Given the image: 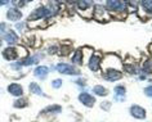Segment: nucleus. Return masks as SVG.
Listing matches in <instances>:
<instances>
[{
	"label": "nucleus",
	"mask_w": 152,
	"mask_h": 122,
	"mask_svg": "<svg viewBox=\"0 0 152 122\" xmlns=\"http://www.w3.org/2000/svg\"><path fill=\"white\" fill-rule=\"evenodd\" d=\"M56 68H57V71L63 75H79L80 73V70H77L76 67L70 66V64H67V63H61Z\"/></svg>",
	"instance_id": "nucleus-2"
},
{
	"label": "nucleus",
	"mask_w": 152,
	"mask_h": 122,
	"mask_svg": "<svg viewBox=\"0 0 152 122\" xmlns=\"http://www.w3.org/2000/svg\"><path fill=\"white\" fill-rule=\"evenodd\" d=\"M125 70H126L129 73H137V72H138V68H137L135 66H130V64H125Z\"/></svg>",
	"instance_id": "nucleus-23"
},
{
	"label": "nucleus",
	"mask_w": 152,
	"mask_h": 122,
	"mask_svg": "<svg viewBox=\"0 0 152 122\" xmlns=\"http://www.w3.org/2000/svg\"><path fill=\"white\" fill-rule=\"evenodd\" d=\"M108 10H113V12H120V10L125 9V3L124 1H117V0H111V1L106 3Z\"/></svg>",
	"instance_id": "nucleus-3"
},
{
	"label": "nucleus",
	"mask_w": 152,
	"mask_h": 122,
	"mask_svg": "<svg viewBox=\"0 0 152 122\" xmlns=\"http://www.w3.org/2000/svg\"><path fill=\"white\" fill-rule=\"evenodd\" d=\"M7 17H8L9 21H20L22 17V13L16 8H10L7 13Z\"/></svg>",
	"instance_id": "nucleus-9"
},
{
	"label": "nucleus",
	"mask_w": 152,
	"mask_h": 122,
	"mask_svg": "<svg viewBox=\"0 0 152 122\" xmlns=\"http://www.w3.org/2000/svg\"><path fill=\"white\" fill-rule=\"evenodd\" d=\"M18 49L20 48H7L4 52H3V57L7 59V60H13V59H17L20 54H18Z\"/></svg>",
	"instance_id": "nucleus-4"
},
{
	"label": "nucleus",
	"mask_w": 152,
	"mask_h": 122,
	"mask_svg": "<svg viewBox=\"0 0 152 122\" xmlns=\"http://www.w3.org/2000/svg\"><path fill=\"white\" fill-rule=\"evenodd\" d=\"M79 100H80L83 104L86 105V107H93L94 103H96L94 97H92V95L88 94V93H83V94L79 95Z\"/></svg>",
	"instance_id": "nucleus-5"
},
{
	"label": "nucleus",
	"mask_w": 152,
	"mask_h": 122,
	"mask_svg": "<svg viewBox=\"0 0 152 122\" xmlns=\"http://www.w3.org/2000/svg\"><path fill=\"white\" fill-rule=\"evenodd\" d=\"M30 90H31V93H34V94L44 95V93L41 91V87L37 86V84H35V82H31V84H30Z\"/></svg>",
	"instance_id": "nucleus-17"
},
{
	"label": "nucleus",
	"mask_w": 152,
	"mask_h": 122,
	"mask_svg": "<svg viewBox=\"0 0 152 122\" xmlns=\"http://www.w3.org/2000/svg\"><path fill=\"white\" fill-rule=\"evenodd\" d=\"M76 5H77V9L79 10H86V9H90V7H92V3L89 1H79L76 3Z\"/></svg>",
	"instance_id": "nucleus-18"
},
{
	"label": "nucleus",
	"mask_w": 152,
	"mask_h": 122,
	"mask_svg": "<svg viewBox=\"0 0 152 122\" xmlns=\"http://www.w3.org/2000/svg\"><path fill=\"white\" fill-rule=\"evenodd\" d=\"M99 66H101V57L99 55H94L89 59V68L92 71H98L99 70Z\"/></svg>",
	"instance_id": "nucleus-10"
},
{
	"label": "nucleus",
	"mask_w": 152,
	"mask_h": 122,
	"mask_svg": "<svg viewBox=\"0 0 152 122\" xmlns=\"http://www.w3.org/2000/svg\"><path fill=\"white\" fill-rule=\"evenodd\" d=\"M93 91H94V93H96L97 95H101V97H106V95L108 94L107 89H106V87H103V86H101V85L94 86V87H93Z\"/></svg>",
	"instance_id": "nucleus-15"
},
{
	"label": "nucleus",
	"mask_w": 152,
	"mask_h": 122,
	"mask_svg": "<svg viewBox=\"0 0 152 122\" xmlns=\"http://www.w3.org/2000/svg\"><path fill=\"white\" fill-rule=\"evenodd\" d=\"M59 110H61V107L59 105H50V107H48V108H45L44 112L49 113V112H59Z\"/></svg>",
	"instance_id": "nucleus-22"
},
{
	"label": "nucleus",
	"mask_w": 152,
	"mask_h": 122,
	"mask_svg": "<svg viewBox=\"0 0 152 122\" xmlns=\"http://www.w3.org/2000/svg\"><path fill=\"white\" fill-rule=\"evenodd\" d=\"M4 39H5V41L8 44H16L18 41V36H17V33L14 31H12V30H8V31L4 33Z\"/></svg>",
	"instance_id": "nucleus-11"
},
{
	"label": "nucleus",
	"mask_w": 152,
	"mask_h": 122,
	"mask_svg": "<svg viewBox=\"0 0 152 122\" xmlns=\"http://www.w3.org/2000/svg\"><path fill=\"white\" fill-rule=\"evenodd\" d=\"M48 72L49 70L45 66H40V67H36L35 68V71H34V73H35L36 77H39L41 80H44L45 77H47V75H48Z\"/></svg>",
	"instance_id": "nucleus-12"
},
{
	"label": "nucleus",
	"mask_w": 152,
	"mask_h": 122,
	"mask_svg": "<svg viewBox=\"0 0 152 122\" xmlns=\"http://www.w3.org/2000/svg\"><path fill=\"white\" fill-rule=\"evenodd\" d=\"M121 72L120 71H116V70H110V71H106L104 73V78L107 81H117V80L121 78Z\"/></svg>",
	"instance_id": "nucleus-7"
},
{
	"label": "nucleus",
	"mask_w": 152,
	"mask_h": 122,
	"mask_svg": "<svg viewBox=\"0 0 152 122\" xmlns=\"http://www.w3.org/2000/svg\"><path fill=\"white\" fill-rule=\"evenodd\" d=\"M143 71L146 72V73H150V72H152V60L148 59L146 63L143 64Z\"/></svg>",
	"instance_id": "nucleus-21"
},
{
	"label": "nucleus",
	"mask_w": 152,
	"mask_h": 122,
	"mask_svg": "<svg viewBox=\"0 0 152 122\" xmlns=\"http://www.w3.org/2000/svg\"><path fill=\"white\" fill-rule=\"evenodd\" d=\"M101 107H102V108H103L104 110H107L110 107H111V103H110V102H104V103H102V104H101Z\"/></svg>",
	"instance_id": "nucleus-26"
},
{
	"label": "nucleus",
	"mask_w": 152,
	"mask_h": 122,
	"mask_svg": "<svg viewBox=\"0 0 152 122\" xmlns=\"http://www.w3.org/2000/svg\"><path fill=\"white\" fill-rule=\"evenodd\" d=\"M26 105H27V99H18V100L14 102V107L16 108H23Z\"/></svg>",
	"instance_id": "nucleus-20"
},
{
	"label": "nucleus",
	"mask_w": 152,
	"mask_h": 122,
	"mask_svg": "<svg viewBox=\"0 0 152 122\" xmlns=\"http://www.w3.org/2000/svg\"><path fill=\"white\" fill-rule=\"evenodd\" d=\"M72 63H75V64H81V63H83V54H81V50H76L75 55L72 57Z\"/></svg>",
	"instance_id": "nucleus-16"
},
{
	"label": "nucleus",
	"mask_w": 152,
	"mask_h": 122,
	"mask_svg": "<svg viewBox=\"0 0 152 122\" xmlns=\"http://www.w3.org/2000/svg\"><path fill=\"white\" fill-rule=\"evenodd\" d=\"M61 85H62V81H61V80H53L52 86L54 87V89H58V87H61Z\"/></svg>",
	"instance_id": "nucleus-24"
},
{
	"label": "nucleus",
	"mask_w": 152,
	"mask_h": 122,
	"mask_svg": "<svg viewBox=\"0 0 152 122\" xmlns=\"http://www.w3.org/2000/svg\"><path fill=\"white\" fill-rule=\"evenodd\" d=\"M142 7H143V9L146 10V12L152 13V0H143Z\"/></svg>",
	"instance_id": "nucleus-19"
},
{
	"label": "nucleus",
	"mask_w": 152,
	"mask_h": 122,
	"mask_svg": "<svg viewBox=\"0 0 152 122\" xmlns=\"http://www.w3.org/2000/svg\"><path fill=\"white\" fill-rule=\"evenodd\" d=\"M144 94H146L147 97L152 98V86H148V87H146V89H144Z\"/></svg>",
	"instance_id": "nucleus-25"
},
{
	"label": "nucleus",
	"mask_w": 152,
	"mask_h": 122,
	"mask_svg": "<svg viewBox=\"0 0 152 122\" xmlns=\"http://www.w3.org/2000/svg\"><path fill=\"white\" fill-rule=\"evenodd\" d=\"M16 28L18 30V31H22V30H23V23H20V25H17V26H16Z\"/></svg>",
	"instance_id": "nucleus-27"
},
{
	"label": "nucleus",
	"mask_w": 152,
	"mask_h": 122,
	"mask_svg": "<svg viewBox=\"0 0 152 122\" xmlns=\"http://www.w3.org/2000/svg\"><path fill=\"white\" fill-rule=\"evenodd\" d=\"M41 55H35V57H27V58H25L22 62L20 63V66H30V64H34V63H37L40 60Z\"/></svg>",
	"instance_id": "nucleus-13"
},
{
	"label": "nucleus",
	"mask_w": 152,
	"mask_h": 122,
	"mask_svg": "<svg viewBox=\"0 0 152 122\" xmlns=\"http://www.w3.org/2000/svg\"><path fill=\"white\" fill-rule=\"evenodd\" d=\"M8 91L14 97H21L23 94V90H22V86L18 85V84H10L8 86Z\"/></svg>",
	"instance_id": "nucleus-8"
},
{
	"label": "nucleus",
	"mask_w": 152,
	"mask_h": 122,
	"mask_svg": "<svg viewBox=\"0 0 152 122\" xmlns=\"http://www.w3.org/2000/svg\"><path fill=\"white\" fill-rule=\"evenodd\" d=\"M124 95H125V86L119 85L115 87V99L116 100H124Z\"/></svg>",
	"instance_id": "nucleus-14"
},
{
	"label": "nucleus",
	"mask_w": 152,
	"mask_h": 122,
	"mask_svg": "<svg viewBox=\"0 0 152 122\" xmlns=\"http://www.w3.org/2000/svg\"><path fill=\"white\" fill-rule=\"evenodd\" d=\"M58 12V8L56 7H40V8H36L34 12L30 14L28 20L30 21H35V20H41V18H47V17H52Z\"/></svg>",
	"instance_id": "nucleus-1"
},
{
	"label": "nucleus",
	"mask_w": 152,
	"mask_h": 122,
	"mask_svg": "<svg viewBox=\"0 0 152 122\" xmlns=\"http://www.w3.org/2000/svg\"><path fill=\"white\" fill-rule=\"evenodd\" d=\"M5 4H8V1H0V7H1V5H5Z\"/></svg>",
	"instance_id": "nucleus-28"
},
{
	"label": "nucleus",
	"mask_w": 152,
	"mask_h": 122,
	"mask_svg": "<svg viewBox=\"0 0 152 122\" xmlns=\"http://www.w3.org/2000/svg\"><path fill=\"white\" fill-rule=\"evenodd\" d=\"M130 113L133 117L138 118V120H143L144 117H146V112H144V109L142 108V107L139 105H133L130 108Z\"/></svg>",
	"instance_id": "nucleus-6"
}]
</instances>
